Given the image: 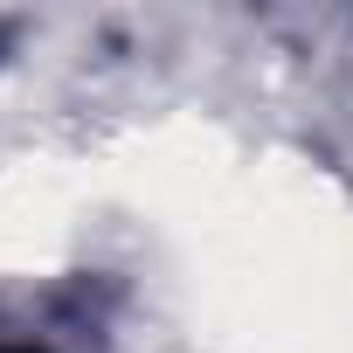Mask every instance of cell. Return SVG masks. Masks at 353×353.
<instances>
[{
	"label": "cell",
	"instance_id": "1",
	"mask_svg": "<svg viewBox=\"0 0 353 353\" xmlns=\"http://www.w3.org/2000/svg\"><path fill=\"white\" fill-rule=\"evenodd\" d=\"M0 353H35V346H0Z\"/></svg>",
	"mask_w": 353,
	"mask_h": 353
}]
</instances>
